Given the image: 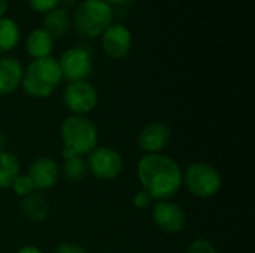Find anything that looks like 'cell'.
Instances as JSON below:
<instances>
[{
  "label": "cell",
  "mask_w": 255,
  "mask_h": 253,
  "mask_svg": "<svg viewBox=\"0 0 255 253\" xmlns=\"http://www.w3.org/2000/svg\"><path fill=\"white\" fill-rule=\"evenodd\" d=\"M137 177L142 189L158 201L175 197L182 186L181 167L163 154L145 155L137 164Z\"/></svg>",
  "instance_id": "cell-1"
},
{
  "label": "cell",
  "mask_w": 255,
  "mask_h": 253,
  "mask_svg": "<svg viewBox=\"0 0 255 253\" xmlns=\"http://www.w3.org/2000/svg\"><path fill=\"white\" fill-rule=\"evenodd\" d=\"M63 140V158L84 157L93 152L99 143V133L96 125L85 116L70 115L60 128Z\"/></svg>",
  "instance_id": "cell-2"
},
{
  "label": "cell",
  "mask_w": 255,
  "mask_h": 253,
  "mask_svg": "<svg viewBox=\"0 0 255 253\" xmlns=\"http://www.w3.org/2000/svg\"><path fill=\"white\" fill-rule=\"evenodd\" d=\"M63 75L55 58L46 57L33 60L22 73L21 86L24 92L33 98L49 97L61 84Z\"/></svg>",
  "instance_id": "cell-3"
},
{
  "label": "cell",
  "mask_w": 255,
  "mask_h": 253,
  "mask_svg": "<svg viewBox=\"0 0 255 253\" xmlns=\"http://www.w3.org/2000/svg\"><path fill=\"white\" fill-rule=\"evenodd\" d=\"M112 6L103 0H82L73 13L72 27L84 39H96L112 24Z\"/></svg>",
  "instance_id": "cell-4"
},
{
  "label": "cell",
  "mask_w": 255,
  "mask_h": 253,
  "mask_svg": "<svg viewBox=\"0 0 255 253\" xmlns=\"http://www.w3.org/2000/svg\"><path fill=\"white\" fill-rule=\"evenodd\" d=\"M182 183H185L187 189L193 195L199 198H209L220 191L221 176L211 164L193 163L182 174Z\"/></svg>",
  "instance_id": "cell-5"
},
{
  "label": "cell",
  "mask_w": 255,
  "mask_h": 253,
  "mask_svg": "<svg viewBox=\"0 0 255 253\" xmlns=\"http://www.w3.org/2000/svg\"><path fill=\"white\" fill-rule=\"evenodd\" d=\"M88 155L90 157L87 167L90 169L91 174L99 180H114L121 174L124 169L123 157L115 149L97 146Z\"/></svg>",
  "instance_id": "cell-6"
},
{
  "label": "cell",
  "mask_w": 255,
  "mask_h": 253,
  "mask_svg": "<svg viewBox=\"0 0 255 253\" xmlns=\"http://www.w3.org/2000/svg\"><path fill=\"white\" fill-rule=\"evenodd\" d=\"M60 70L64 79L70 82L85 81L93 72L91 54L84 46H73L66 49L60 57Z\"/></svg>",
  "instance_id": "cell-7"
},
{
  "label": "cell",
  "mask_w": 255,
  "mask_h": 253,
  "mask_svg": "<svg viewBox=\"0 0 255 253\" xmlns=\"http://www.w3.org/2000/svg\"><path fill=\"white\" fill-rule=\"evenodd\" d=\"M63 101L73 115L84 116L96 109L99 103V95L96 88L90 82L79 81V82H70L64 88Z\"/></svg>",
  "instance_id": "cell-8"
},
{
  "label": "cell",
  "mask_w": 255,
  "mask_h": 253,
  "mask_svg": "<svg viewBox=\"0 0 255 253\" xmlns=\"http://www.w3.org/2000/svg\"><path fill=\"white\" fill-rule=\"evenodd\" d=\"M133 37L124 24H111L102 34L103 52L112 60L124 58L131 49Z\"/></svg>",
  "instance_id": "cell-9"
},
{
  "label": "cell",
  "mask_w": 255,
  "mask_h": 253,
  "mask_svg": "<svg viewBox=\"0 0 255 253\" xmlns=\"http://www.w3.org/2000/svg\"><path fill=\"white\" fill-rule=\"evenodd\" d=\"M152 219L155 225L167 234H175L184 230L187 216L185 212L169 200L158 201L152 206Z\"/></svg>",
  "instance_id": "cell-10"
},
{
  "label": "cell",
  "mask_w": 255,
  "mask_h": 253,
  "mask_svg": "<svg viewBox=\"0 0 255 253\" xmlns=\"http://www.w3.org/2000/svg\"><path fill=\"white\" fill-rule=\"evenodd\" d=\"M172 131L164 122H151L139 133L137 143L146 155L161 154L169 142H170Z\"/></svg>",
  "instance_id": "cell-11"
},
{
  "label": "cell",
  "mask_w": 255,
  "mask_h": 253,
  "mask_svg": "<svg viewBox=\"0 0 255 253\" xmlns=\"http://www.w3.org/2000/svg\"><path fill=\"white\" fill-rule=\"evenodd\" d=\"M27 176L31 179L34 189L45 191L57 183L60 177V167L52 158L40 157L30 166Z\"/></svg>",
  "instance_id": "cell-12"
},
{
  "label": "cell",
  "mask_w": 255,
  "mask_h": 253,
  "mask_svg": "<svg viewBox=\"0 0 255 253\" xmlns=\"http://www.w3.org/2000/svg\"><path fill=\"white\" fill-rule=\"evenodd\" d=\"M22 66L16 58L0 57V95L13 92L22 81Z\"/></svg>",
  "instance_id": "cell-13"
},
{
  "label": "cell",
  "mask_w": 255,
  "mask_h": 253,
  "mask_svg": "<svg viewBox=\"0 0 255 253\" xmlns=\"http://www.w3.org/2000/svg\"><path fill=\"white\" fill-rule=\"evenodd\" d=\"M25 49L33 60L46 58L54 49V39L43 28H34L25 39Z\"/></svg>",
  "instance_id": "cell-14"
},
{
  "label": "cell",
  "mask_w": 255,
  "mask_h": 253,
  "mask_svg": "<svg viewBox=\"0 0 255 253\" xmlns=\"http://www.w3.org/2000/svg\"><path fill=\"white\" fill-rule=\"evenodd\" d=\"M72 27L70 16L67 10L61 7H55L51 12L45 15L43 19V30L52 37V39H61L63 36L67 34V31Z\"/></svg>",
  "instance_id": "cell-15"
},
{
  "label": "cell",
  "mask_w": 255,
  "mask_h": 253,
  "mask_svg": "<svg viewBox=\"0 0 255 253\" xmlns=\"http://www.w3.org/2000/svg\"><path fill=\"white\" fill-rule=\"evenodd\" d=\"M21 212L33 222H43L49 213V204L40 192H31L22 198Z\"/></svg>",
  "instance_id": "cell-16"
},
{
  "label": "cell",
  "mask_w": 255,
  "mask_h": 253,
  "mask_svg": "<svg viewBox=\"0 0 255 253\" xmlns=\"http://www.w3.org/2000/svg\"><path fill=\"white\" fill-rule=\"evenodd\" d=\"M18 176H19L18 158L10 152L1 151L0 152V189L10 188Z\"/></svg>",
  "instance_id": "cell-17"
},
{
  "label": "cell",
  "mask_w": 255,
  "mask_h": 253,
  "mask_svg": "<svg viewBox=\"0 0 255 253\" xmlns=\"http://www.w3.org/2000/svg\"><path fill=\"white\" fill-rule=\"evenodd\" d=\"M19 27L10 18H0V54L12 51L19 42Z\"/></svg>",
  "instance_id": "cell-18"
},
{
  "label": "cell",
  "mask_w": 255,
  "mask_h": 253,
  "mask_svg": "<svg viewBox=\"0 0 255 253\" xmlns=\"http://www.w3.org/2000/svg\"><path fill=\"white\" fill-rule=\"evenodd\" d=\"M87 163L82 157H70L64 160V176L70 182H81L87 174Z\"/></svg>",
  "instance_id": "cell-19"
},
{
  "label": "cell",
  "mask_w": 255,
  "mask_h": 253,
  "mask_svg": "<svg viewBox=\"0 0 255 253\" xmlns=\"http://www.w3.org/2000/svg\"><path fill=\"white\" fill-rule=\"evenodd\" d=\"M10 188L13 189V192H15L16 195H19V197H22V198L27 197L28 194H31V192L36 191L34 186H33L31 179H30L27 174H19V176L15 179V182L12 183Z\"/></svg>",
  "instance_id": "cell-20"
},
{
  "label": "cell",
  "mask_w": 255,
  "mask_h": 253,
  "mask_svg": "<svg viewBox=\"0 0 255 253\" xmlns=\"http://www.w3.org/2000/svg\"><path fill=\"white\" fill-rule=\"evenodd\" d=\"M58 1L60 0H27L28 6L39 13H48L52 9L58 7Z\"/></svg>",
  "instance_id": "cell-21"
},
{
  "label": "cell",
  "mask_w": 255,
  "mask_h": 253,
  "mask_svg": "<svg viewBox=\"0 0 255 253\" xmlns=\"http://www.w3.org/2000/svg\"><path fill=\"white\" fill-rule=\"evenodd\" d=\"M187 253H218V252H217L215 246H214L211 242H208V240H205V239H197V240H194V242L188 246V251H187Z\"/></svg>",
  "instance_id": "cell-22"
},
{
  "label": "cell",
  "mask_w": 255,
  "mask_h": 253,
  "mask_svg": "<svg viewBox=\"0 0 255 253\" xmlns=\"http://www.w3.org/2000/svg\"><path fill=\"white\" fill-rule=\"evenodd\" d=\"M133 204L136 209H140V210H145V209H149L154 206V198L146 192V191H139L134 198H133Z\"/></svg>",
  "instance_id": "cell-23"
},
{
  "label": "cell",
  "mask_w": 255,
  "mask_h": 253,
  "mask_svg": "<svg viewBox=\"0 0 255 253\" xmlns=\"http://www.w3.org/2000/svg\"><path fill=\"white\" fill-rule=\"evenodd\" d=\"M55 253H88L82 246L75 243H61L57 246Z\"/></svg>",
  "instance_id": "cell-24"
},
{
  "label": "cell",
  "mask_w": 255,
  "mask_h": 253,
  "mask_svg": "<svg viewBox=\"0 0 255 253\" xmlns=\"http://www.w3.org/2000/svg\"><path fill=\"white\" fill-rule=\"evenodd\" d=\"M76 3H78V0H60V1H58V6H61V9L67 10V9H70V7H75Z\"/></svg>",
  "instance_id": "cell-25"
},
{
  "label": "cell",
  "mask_w": 255,
  "mask_h": 253,
  "mask_svg": "<svg viewBox=\"0 0 255 253\" xmlns=\"http://www.w3.org/2000/svg\"><path fill=\"white\" fill-rule=\"evenodd\" d=\"M16 253H42V251L37 249V248H34V246H24V248H21Z\"/></svg>",
  "instance_id": "cell-26"
},
{
  "label": "cell",
  "mask_w": 255,
  "mask_h": 253,
  "mask_svg": "<svg viewBox=\"0 0 255 253\" xmlns=\"http://www.w3.org/2000/svg\"><path fill=\"white\" fill-rule=\"evenodd\" d=\"M6 10H7V0H0V18L4 16Z\"/></svg>",
  "instance_id": "cell-27"
},
{
  "label": "cell",
  "mask_w": 255,
  "mask_h": 253,
  "mask_svg": "<svg viewBox=\"0 0 255 253\" xmlns=\"http://www.w3.org/2000/svg\"><path fill=\"white\" fill-rule=\"evenodd\" d=\"M105 3H108L109 6H112V4H123V3H126L127 0H103Z\"/></svg>",
  "instance_id": "cell-28"
},
{
  "label": "cell",
  "mask_w": 255,
  "mask_h": 253,
  "mask_svg": "<svg viewBox=\"0 0 255 253\" xmlns=\"http://www.w3.org/2000/svg\"><path fill=\"white\" fill-rule=\"evenodd\" d=\"M4 142H6V139L0 134V152L3 151V145H4Z\"/></svg>",
  "instance_id": "cell-29"
}]
</instances>
